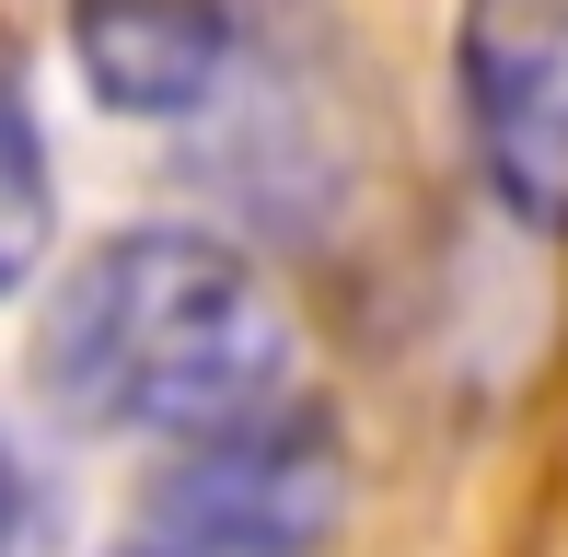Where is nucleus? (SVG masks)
Wrapping results in <instances>:
<instances>
[{
	"label": "nucleus",
	"instance_id": "obj_5",
	"mask_svg": "<svg viewBox=\"0 0 568 557\" xmlns=\"http://www.w3.org/2000/svg\"><path fill=\"white\" fill-rule=\"evenodd\" d=\"M47 140H36V117H23V93L0 82V291H23L47 256Z\"/></svg>",
	"mask_w": 568,
	"mask_h": 557
},
{
	"label": "nucleus",
	"instance_id": "obj_2",
	"mask_svg": "<svg viewBox=\"0 0 568 557\" xmlns=\"http://www.w3.org/2000/svg\"><path fill=\"white\" fill-rule=\"evenodd\" d=\"M337 429L314 407H267V418H232L197 429V453L151 488L174 557H314L337 535Z\"/></svg>",
	"mask_w": 568,
	"mask_h": 557
},
{
	"label": "nucleus",
	"instance_id": "obj_1",
	"mask_svg": "<svg viewBox=\"0 0 568 557\" xmlns=\"http://www.w3.org/2000/svg\"><path fill=\"white\" fill-rule=\"evenodd\" d=\"M47 395L93 429H197L291 407V314L255 278L244 244L197 233V221H140V233L93 244L82 278L47 302Z\"/></svg>",
	"mask_w": 568,
	"mask_h": 557
},
{
	"label": "nucleus",
	"instance_id": "obj_6",
	"mask_svg": "<svg viewBox=\"0 0 568 557\" xmlns=\"http://www.w3.org/2000/svg\"><path fill=\"white\" fill-rule=\"evenodd\" d=\"M128 557H174V546H128Z\"/></svg>",
	"mask_w": 568,
	"mask_h": 557
},
{
	"label": "nucleus",
	"instance_id": "obj_4",
	"mask_svg": "<svg viewBox=\"0 0 568 557\" xmlns=\"http://www.w3.org/2000/svg\"><path fill=\"white\" fill-rule=\"evenodd\" d=\"M70 59L116 117H197L232 70V0H70Z\"/></svg>",
	"mask_w": 568,
	"mask_h": 557
},
{
	"label": "nucleus",
	"instance_id": "obj_3",
	"mask_svg": "<svg viewBox=\"0 0 568 557\" xmlns=\"http://www.w3.org/2000/svg\"><path fill=\"white\" fill-rule=\"evenodd\" d=\"M453 70L499 210L568 233V0H464Z\"/></svg>",
	"mask_w": 568,
	"mask_h": 557
}]
</instances>
